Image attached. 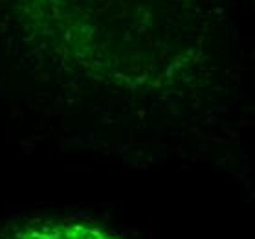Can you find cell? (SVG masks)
<instances>
[{
  "mask_svg": "<svg viewBox=\"0 0 255 239\" xmlns=\"http://www.w3.org/2000/svg\"><path fill=\"white\" fill-rule=\"evenodd\" d=\"M0 239H116L112 234L77 221H30L2 232Z\"/></svg>",
  "mask_w": 255,
  "mask_h": 239,
  "instance_id": "6da1fadb",
  "label": "cell"
}]
</instances>
